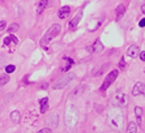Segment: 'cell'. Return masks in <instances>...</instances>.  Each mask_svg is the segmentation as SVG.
<instances>
[{"instance_id":"obj_1","label":"cell","mask_w":145,"mask_h":133,"mask_svg":"<svg viewBox=\"0 0 145 133\" xmlns=\"http://www.w3.org/2000/svg\"><path fill=\"white\" fill-rule=\"evenodd\" d=\"M107 121L111 125V128L120 130L123 128V123H124V113L121 111L120 107L115 106L112 110L108 111L107 115Z\"/></svg>"},{"instance_id":"obj_2","label":"cell","mask_w":145,"mask_h":133,"mask_svg":"<svg viewBox=\"0 0 145 133\" xmlns=\"http://www.w3.org/2000/svg\"><path fill=\"white\" fill-rule=\"evenodd\" d=\"M64 120H65V125L69 126V128H74L76 124L78 121V110L77 107L71 104V106L67 107L64 113Z\"/></svg>"},{"instance_id":"obj_3","label":"cell","mask_w":145,"mask_h":133,"mask_svg":"<svg viewBox=\"0 0 145 133\" xmlns=\"http://www.w3.org/2000/svg\"><path fill=\"white\" fill-rule=\"evenodd\" d=\"M60 30H61L60 25H59V23H54V25H52V26H51L50 29L47 30V33L44 34V37L40 39V46H42V47H46L51 42V40L54 39V38H56L57 35H59Z\"/></svg>"},{"instance_id":"obj_4","label":"cell","mask_w":145,"mask_h":133,"mask_svg":"<svg viewBox=\"0 0 145 133\" xmlns=\"http://www.w3.org/2000/svg\"><path fill=\"white\" fill-rule=\"evenodd\" d=\"M76 78V74L74 73H67L65 76H63L60 78V80H57L56 82L54 83V89L55 90H59V89H64V87H67L69 83L72 82V81Z\"/></svg>"},{"instance_id":"obj_5","label":"cell","mask_w":145,"mask_h":133,"mask_svg":"<svg viewBox=\"0 0 145 133\" xmlns=\"http://www.w3.org/2000/svg\"><path fill=\"white\" fill-rule=\"evenodd\" d=\"M127 103H128V96H127V94H124L123 91H118V93L115 94L114 99H112V104H114V106L124 107V106H127Z\"/></svg>"},{"instance_id":"obj_6","label":"cell","mask_w":145,"mask_h":133,"mask_svg":"<svg viewBox=\"0 0 145 133\" xmlns=\"http://www.w3.org/2000/svg\"><path fill=\"white\" fill-rule=\"evenodd\" d=\"M118 73H119V70H118V69L111 70V72H110V73L107 74V77L105 78L103 83H102L101 90H106V89H108V86H111L112 82H114V81L116 80V77H118Z\"/></svg>"},{"instance_id":"obj_7","label":"cell","mask_w":145,"mask_h":133,"mask_svg":"<svg viewBox=\"0 0 145 133\" xmlns=\"http://www.w3.org/2000/svg\"><path fill=\"white\" fill-rule=\"evenodd\" d=\"M145 95V83L142 82H136L135 86H133V89H132V95Z\"/></svg>"},{"instance_id":"obj_8","label":"cell","mask_w":145,"mask_h":133,"mask_svg":"<svg viewBox=\"0 0 145 133\" xmlns=\"http://www.w3.org/2000/svg\"><path fill=\"white\" fill-rule=\"evenodd\" d=\"M138 53H140V48H138L137 46H129L128 50H127V55H128L129 57H137Z\"/></svg>"},{"instance_id":"obj_9","label":"cell","mask_w":145,"mask_h":133,"mask_svg":"<svg viewBox=\"0 0 145 133\" xmlns=\"http://www.w3.org/2000/svg\"><path fill=\"white\" fill-rule=\"evenodd\" d=\"M81 17H82V10H80L76 16L73 17L71 20V22H69V27H76L80 23V21H81Z\"/></svg>"},{"instance_id":"obj_10","label":"cell","mask_w":145,"mask_h":133,"mask_svg":"<svg viewBox=\"0 0 145 133\" xmlns=\"http://www.w3.org/2000/svg\"><path fill=\"white\" fill-rule=\"evenodd\" d=\"M71 13V7H63L59 9V13H57V16H59V18H65V17H68V14Z\"/></svg>"},{"instance_id":"obj_11","label":"cell","mask_w":145,"mask_h":133,"mask_svg":"<svg viewBox=\"0 0 145 133\" xmlns=\"http://www.w3.org/2000/svg\"><path fill=\"white\" fill-rule=\"evenodd\" d=\"M103 48H105V47H103V44H102V42L99 39L95 40L94 44L91 46V51H93V52H102Z\"/></svg>"},{"instance_id":"obj_12","label":"cell","mask_w":145,"mask_h":133,"mask_svg":"<svg viewBox=\"0 0 145 133\" xmlns=\"http://www.w3.org/2000/svg\"><path fill=\"white\" fill-rule=\"evenodd\" d=\"M124 13H125V5L124 4H119V7L116 8V18L120 20L121 17L124 16Z\"/></svg>"},{"instance_id":"obj_13","label":"cell","mask_w":145,"mask_h":133,"mask_svg":"<svg viewBox=\"0 0 145 133\" xmlns=\"http://www.w3.org/2000/svg\"><path fill=\"white\" fill-rule=\"evenodd\" d=\"M39 103H40V112L44 113L48 108V99L47 98H42V99L39 100Z\"/></svg>"},{"instance_id":"obj_14","label":"cell","mask_w":145,"mask_h":133,"mask_svg":"<svg viewBox=\"0 0 145 133\" xmlns=\"http://www.w3.org/2000/svg\"><path fill=\"white\" fill-rule=\"evenodd\" d=\"M10 120H12L14 124L20 123V120H21L20 112H18V111H12V112H10Z\"/></svg>"},{"instance_id":"obj_15","label":"cell","mask_w":145,"mask_h":133,"mask_svg":"<svg viewBox=\"0 0 145 133\" xmlns=\"http://www.w3.org/2000/svg\"><path fill=\"white\" fill-rule=\"evenodd\" d=\"M127 130H128L129 133H136L137 132V124L133 123V121H129L128 126H127Z\"/></svg>"},{"instance_id":"obj_16","label":"cell","mask_w":145,"mask_h":133,"mask_svg":"<svg viewBox=\"0 0 145 133\" xmlns=\"http://www.w3.org/2000/svg\"><path fill=\"white\" fill-rule=\"evenodd\" d=\"M48 120H50L48 123L52 125V128H56L57 124H59V123H57V120H59V119H57V115H51V116L48 117Z\"/></svg>"},{"instance_id":"obj_17","label":"cell","mask_w":145,"mask_h":133,"mask_svg":"<svg viewBox=\"0 0 145 133\" xmlns=\"http://www.w3.org/2000/svg\"><path fill=\"white\" fill-rule=\"evenodd\" d=\"M101 25V21H98V20H94V21H91L90 23H89V30L90 31H94V30H97V27Z\"/></svg>"},{"instance_id":"obj_18","label":"cell","mask_w":145,"mask_h":133,"mask_svg":"<svg viewBox=\"0 0 145 133\" xmlns=\"http://www.w3.org/2000/svg\"><path fill=\"white\" fill-rule=\"evenodd\" d=\"M135 115L136 119H137V124L141 123V116H142V110L140 107H135Z\"/></svg>"},{"instance_id":"obj_19","label":"cell","mask_w":145,"mask_h":133,"mask_svg":"<svg viewBox=\"0 0 145 133\" xmlns=\"http://www.w3.org/2000/svg\"><path fill=\"white\" fill-rule=\"evenodd\" d=\"M9 80L10 78L8 74H0V85H5V83H8Z\"/></svg>"},{"instance_id":"obj_20","label":"cell","mask_w":145,"mask_h":133,"mask_svg":"<svg viewBox=\"0 0 145 133\" xmlns=\"http://www.w3.org/2000/svg\"><path fill=\"white\" fill-rule=\"evenodd\" d=\"M20 29V26H18V23H12L9 27H8V31L9 33H16L17 30Z\"/></svg>"},{"instance_id":"obj_21","label":"cell","mask_w":145,"mask_h":133,"mask_svg":"<svg viewBox=\"0 0 145 133\" xmlns=\"http://www.w3.org/2000/svg\"><path fill=\"white\" fill-rule=\"evenodd\" d=\"M82 89H85V86H84V85H82V86H80V87H78V89H76V91H74V93H72V96L80 95V94L82 93V91H84V90H82Z\"/></svg>"},{"instance_id":"obj_22","label":"cell","mask_w":145,"mask_h":133,"mask_svg":"<svg viewBox=\"0 0 145 133\" xmlns=\"http://www.w3.org/2000/svg\"><path fill=\"white\" fill-rule=\"evenodd\" d=\"M16 70V66L14 65H7L5 66V72L7 73H12V72H14Z\"/></svg>"},{"instance_id":"obj_23","label":"cell","mask_w":145,"mask_h":133,"mask_svg":"<svg viewBox=\"0 0 145 133\" xmlns=\"http://www.w3.org/2000/svg\"><path fill=\"white\" fill-rule=\"evenodd\" d=\"M38 5H39L40 8H46L48 5V0H39V4H38Z\"/></svg>"},{"instance_id":"obj_24","label":"cell","mask_w":145,"mask_h":133,"mask_svg":"<svg viewBox=\"0 0 145 133\" xmlns=\"http://www.w3.org/2000/svg\"><path fill=\"white\" fill-rule=\"evenodd\" d=\"M38 133H51V128H43V129H40Z\"/></svg>"},{"instance_id":"obj_25","label":"cell","mask_w":145,"mask_h":133,"mask_svg":"<svg viewBox=\"0 0 145 133\" xmlns=\"http://www.w3.org/2000/svg\"><path fill=\"white\" fill-rule=\"evenodd\" d=\"M124 66H125L124 59H123V57H121V59H120V64H119V68H120V69H124Z\"/></svg>"},{"instance_id":"obj_26","label":"cell","mask_w":145,"mask_h":133,"mask_svg":"<svg viewBox=\"0 0 145 133\" xmlns=\"http://www.w3.org/2000/svg\"><path fill=\"white\" fill-rule=\"evenodd\" d=\"M5 26H7V23H5V21H0V31L5 29Z\"/></svg>"},{"instance_id":"obj_27","label":"cell","mask_w":145,"mask_h":133,"mask_svg":"<svg viewBox=\"0 0 145 133\" xmlns=\"http://www.w3.org/2000/svg\"><path fill=\"white\" fill-rule=\"evenodd\" d=\"M10 42H12V40H10V37L4 38V44H5V46H9V43H10Z\"/></svg>"},{"instance_id":"obj_28","label":"cell","mask_w":145,"mask_h":133,"mask_svg":"<svg viewBox=\"0 0 145 133\" xmlns=\"http://www.w3.org/2000/svg\"><path fill=\"white\" fill-rule=\"evenodd\" d=\"M9 37H10V40H12V43H14V44L18 43V39H17L14 35H9Z\"/></svg>"},{"instance_id":"obj_29","label":"cell","mask_w":145,"mask_h":133,"mask_svg":"<svg viewBox=\"0 0 145 133\" xmlns=\"http://www.w3.org/2000/svg\"><path fill=\"white\" fill-rule=\"evenodd\" d=\"M138 56H140V59H141L142 61H145V51H140Z\"/></svg>"},{"instance_id":"obj_30","label":"cell","mask_w":145,"mask_h":133,"mask_svg":"<svg viewBox=\"0 0 145 133\" xmlns=\"http://www.w3.org/2000/svg\"><path fill=\"white\" fill-rule=\"evenodd\" d=\"M4 63H5V59H4L3 55H0V68L3 66V64H4Z\"/></svg>"},{"instance_id":"obj_31","label":"cell","mask_w":145,"mask_h":133,"mask_svg":"<svg viewBox=\"0 0 145 133\" xmlns=\"http://www.w3.org/2000/svg\"><path fill=\"white\" fill-rule=\"evenodd\" d=\"M138 25H140V27H144L145 26V18H142V20L138 22Z\"/></svg>"},{"instance_id":"obj_32","label":"cell","mask_w":145,"mask_h":133,"mask_svg":"<svg viewBox=\"0 0 145 133\" xmlns=\"http://www.w3.org/2000/svg\"><path fill=\"white\" fill-rule=\"evenodd\" d=\"M42 10H43V8H40L39 5H38V8H37V13H38V14L42 13Z\"/></svg>"},{"instance_id":"obj_33","label":"cell","mask_w":145,"mask_h":133,"mask_svg":"<svg viewBox=\"0 0 145 133\" xmlns=\"http://www.w3.org/2000/svg\"><path fill=\"white\" fill-rule=\"evenodd\" d=\"M141 12L145 14V4H144V5H142V7H141Z\"/></svg>"}]
</instances>
